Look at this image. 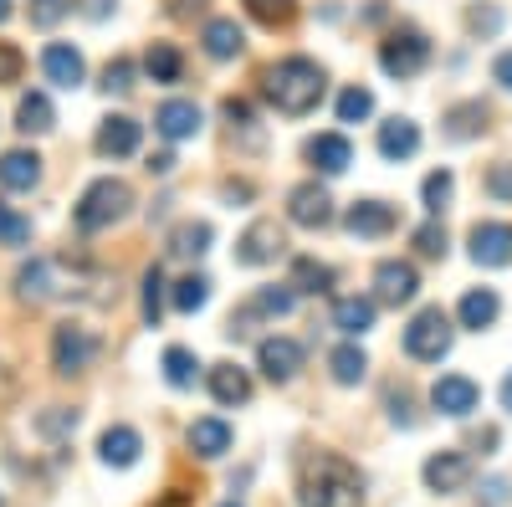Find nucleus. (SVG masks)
<instances>
[{"label": "nucleus", "mask_w": 512, "mask_h": 507, "mask_svg": "<svg viewBox=\"0 0 512 507\" xmlns=\"http://www.w3.org/2000/svg\"><path fill=\"white\" fill-rule=\"evenodd\" d=\"M93 287H103V277L88 262H72V257H36L16 272V292L21 303H57V298H93L103 303Z\"/></svg>", "instance_id": "obj_1"}, {"label": "nucleus", "mask_w": 512, "mask_h": 507, "mask_svg": "<svg viewBox=\"0 0 512 507\" xmlns=\"http://www.w3.org/2000/svg\"><path fill=\"white\" fill-rule=\"evenodd\" d=\"M297 502L303 507H364V477L354 461L333 456V451H313L303 456V472H297Z\"/></svg>", "instance_id": "obj_2"}, {"label": "nucleus", "mask_w": 512, "mask_h": 507, "mask_svg": "<svg viewBox=\"0 0 512 507\" xmlns=\"http://www.w3.org/2000/svg\"><path fill=\"white\" fill-rule=\"evenodd\" d=\"M262 93H267V103H272L277 113L303 118V113H313V108L323 103V93H328V72H323L313 57H282V62L267 67Z\"/></svg>", "instance_id": "obj_3"}, {"label": "nucleus", "mask_w": 512, "mask_h": 507, "mask_svg": "<svg viewBox=\"0 0 512 507\" xmlns=\"http://www.w3.org/2000/svg\"><path fill=\"white\" fill-rule=\"evenodd\" d=\"M128 205H134V190H128L123 180H113V175H103V180H93L88 190H82V200L72 205V226L82 236H98V231H108V226H118L128 216Z\"/></svg>", "instance_id": "obj_4"}, {"label": "nucleus", "mask_w": 512, "mask_h": 507, "mask_svg": "<svg viewBox=\"0 0 512 507\" xmlns=\"http://www.w3.org/2000/svg\"><path fill=\"white\" fill-rule=\"evenodd\" d=\"M451 338H456V328H451L446 308H420L405 323V354L415 364H441L451 354Z\"/></svg>", "instance_id": "obj_5"}, {"label": "nucleus", "mask_w": 512, "mask_h": 507, "mask_svg": "<svg viewBox=\"0 0 512 507\" xmlns=\"http://www.w3.org/2000/svg\"><path fill=\"white\" fill-rule=\"evenodd\" d=\"M425 62H431V41H425V31L420 26H400V31H390L384 36V47H379V67L390 72V77H415Z\"/></svg>", "instance_id": "obj_6"}, {"label": "nucleus", "mask_w": 512, "mask_h": 507, "mask_svg": "<svg viewBox=\"0 0 512 507\" xmlns=\"http://www.w3.org/2000/svg\"><path fill=\"white\" fill-rule=\"evenodd\" d=\"M93 354H98V338H93L88 328H82V323H57V333H52V369H57L62 379L88 374Z\"/></svg>", "instance_id": "obj_7"}, {"label": "nucleus", "mask_w": 512, "mask_h": 507, "mask_svg": "<svg viewBox=\"0 0 512 507\" xmlns=\"http://www.w3.org/2000/svg\"><path fill=\"white\" fill-rule=\"evenodd\" d=\"M282 251H287V231L277 221H251L236 241V262L241 267H267V262L282 257Z\"/></svg>", "instance_id": "obj_8"}, {"label": "nucleus", "mask_w": 512, "mask_h": 507, "mask_svg": "<svg viewBox=\"0 0 512 507\" xmlns=\"http://www.w3.org/2000/svg\"><path fill=\"white\" fill-rule=\"evenodd\" d=\"M287 221H292V226H303V231H323V226H333V200H328V190H323L318 180L292 185V195H287Z\"/></svg>", "instance_id": "obj_9"}, {"label": "nucleus", "mask_w": 512, "mask_h": 507, "mask_svg": "<svg viewBox=\"0 0 512 507\" xmlns=\"http://www.w3.org/2000/svg\"><path fill=\"white\" fill-rule=\"evenodd\" d=\"M431 405L441 415H451V420H466L482 405V390H477V379H466V374H441L431 385Z\"/></svg>", "instance_id": "obj_10"}, {"label": "nucleus", "mask_w": 512, "mask_h": 507, "mask_svg": "<svg viewBox=\"0 0 512 507\" xmlns=\"http://www.w3.org/2000/svg\"><path fill=\"white\" fill-rule=\"evenodd\" d=\"M256 369H262L272 385H287V379L303 369V344H297V338H262V344H256Z\"/></svg>", "instance_id": "obj_11"}, {"label": "nucleus", "mask_w": 512, "mask_h": 507, "mask_svg": "<svg viewBox=\"0 0 512 507\" xmlns=\"http://www.w3.org/2000/svg\"><path fill=\"white\" fill-rule=\"evenodd\" d=\"M200 103H190V98H169V103H159L154 108V134L159 139H169V144H185V139H195L200 134Z\"/></svg>", "instance_id": "obj_12"}, {"label": "nucleus", "mask_w": 512, "mask_h": 507, "mask_svg": "<svg viewBox=\"0 0 512 507\" xmlns=\"http://www.w3.org/2000/svg\"><path fill=\"white\" fill-rule=\"evenodd\" d=\"M41 77H47L52 88L72 93V88H82V77H88V62H82V52L72 41H52V47L41 52Z\"/></svg>", "instance_id": "obj_13"}, {"label": "nucleus", "mask_w": 512, "mask_h": 507, "mask_svg": "<svg viewBox=\"0 0 512 507\" xmlns=\"http://www.w3.org/2000/svg\"><path fill=\"white\" fill-rule=\"evenodd\" d=\"M395 205H384V200H354L344 210V231L359 236V241H379V236H390L395 231Z\"/></svg>", "instance_id": "obj_14"}, {"label": "nucleus", "mask_w": 512, "mask_h": 507, "mask_svg": "<svg viewBox=\"0 0 512 507\" xmlns=\"http://www.w3.org/2000/svg\"><path fill=\"white\" fill-rule=\"evenodd\" d=\"M415 292H420V272L410 262H379L374 267V303L400 308V303L415 298Z\"/></svg>", "instance_id": "obj_15"}, {"label": "nucleus", "mask_w": 512, "mask_h": 507, "mask_svg": "<svg viewBox=\"0 0 512 507\" xmlns=\"http://www.w3.org/2000/svg\"><path fill=\"white\" fill-rule=\"evenodd\" d=\"M472 262L477 267H507L512 262V226L507 221H477L472 226Z\"/></svg>", "instance_id": "obj_16"}, {"label": "nucleus", "mask_w": 512, "mask_h": 507, "mask_svg": "<svg viewBox=\"0 0 512 507\" xmlns=\"http://www.w3.org/2000/svg\"><path fill=\"white\" fill-rule=\"evenodd\" d=\"M139 139H144V129L128 113H108L103 123H98V154L103 159H128V154H139Z\"/></svg>", "instance_id": "obj_17"}, {"label": "nucleus", "mask_w": 512, "mask_h": 507, "mask_svg": "<svg viewBox=\"0 0 512 507\" xmlns=\"http://www.w3.org/2000/svg\"><path fill=\"white\" fill-rule=\"evenodd\" d=\"M425 487L431 492H441V497H451V492H461L466 482H472V461H466L461 451H436L431 461H425Z\"/></svg>", "instance_id": "obj_18"}, {"label": "nucleus", "mask_w": 512, "mask_h": 507, "mask_svg": "<svg viewBox=\"0 0 512 507\" xmlns=\"http://www.w3.org/2000/svg\"><path fill=\"white\" fill-rule=\"evenodd\" d=\"M292 303H297L292 287H262L241 313H231V333H246V323H256V318H287Z\"/></svg>", "instance_id": "obj_19"}, {"label": "nucleus", "mask_w": 512, "mask_h": 507, "mask_svg": "<svg viewBox=\"0 0 512 507\" xmlns=\"http://www.w3.org/2000/svg\"><path fill=\"white\" fill-rule=\"evenodd\" d=\"M308 159H313V169L318 175H344V169L354 164V144L344 139V134H318V139H308V149H303Z\"/></svg>", "instance_id": "obj_20"}, {"label": "nucleus", "mask_w": 512, "mask_h": 507, "mask_svg": "<svg viewBox=\"0 0 512 507\" xmlns=\"http://www.w3.org/2000/svg\"><path fill=\"white\" fill-rule=\"evenodd\" d=\"M415 149H420V129H415L410 118H384L379 123V154L390 159V164H405Z\"/></svg>", "instance_id": "obj_21"}, {"label": "nucleus", "mask_w": 512, "mask_h": 507, "mask_svg": "<svg viewBox=\"0 0 512 507\" xmlns=\"http://www.w3.org/2000/svg\"><path fill=\"white\" fill-rule=\"evenodd\" d=\"M139 451H144V441H139L134 426H108L103 441H98V461H103V467H134Z\"/></svg>", "instance_id": "obj_22"}, {"label": "nucleus", "mask_w": 512, "mask_h": 507, "mask_svg": "<svg viewBox=\"0 0 512 507\" xmlns=\"http://www.w3.org/2000/svg\"><path fill=\"white\" fill-rule=\"evenodd\" d=\"M0 185H6V190H36L41 185L36 149H6V154H0Z\"/></svg>", "instance_id": "obj_23"}, {"label": "nucleus", "mask_w": 512, "mask_h": 507, "mask_svg": "<svg viewBox=\"0 0 512 507\" xmlns=\"http://www.w3.org/2000/svg\"><path fill=\"white\" fill-rule=\"evenodd\" d=\"M205 385H210V395H216V405H246L251 400V374L241 364H216Z\"/></svg>", "instance_id": "obj_24"}, {"label": "nucleus", "mask_w": 512, "mask_h": 507, "mask_svg": "<svg viewBox=\"0 0 512 507\" xmlns=\"http://www.w3.org/2000/svg\"><path fill=\"white\" fill-rule=\"evenodd\" d=\"M497 313H502V303H497L492 287H472V292L461 298V308H456L461 328H472V333H487V328L497 323Z\"/></svg>", "instance_id": "obj_25"}, {"label": "nucleus", "mask_w": 512, "mask_h": 507, "mask_svg": "<svg viewBox=\"0 0 512 507\" xmlns=\"http://www.w3.org/2000/svg\"><path fill=\"white\" fill-rule=\"evenodd\" d=\"M477 134H487V103L482 98H466V103L446 108V139L466 144V139H477Z\"/></svg>", "instance_id": "obj_26"}, {"label": "nucleus", "mask_w": 512, "mask_h": 507, "mask_svg": "<svg viewBox=\"0 0 512 507\" xmlns=\"http://www.w3.org/2000/svg\"><path fill=\"white\" fill-rule=\"evenodd\" d=\"M374 313H379L374 298H338V303H333V328L349 333V338H364V333L374 328Z\"/></svg>", "instance_id": "obj_27"}, {"label": "nucleus", "mask_w": 512, "mask_h": 507, "mask_svg": "<svg viewBox=\"0 0 512 507\" xmlns=\"http://www.w3.org/2000/svg\"><path fill=\"white\" fill-rule=\"evenodd\" d=\"M190 451L205 456V461L226 456V451H231V426H226V420H216V415L195 420V426H190Z\"/></svg>", "instance_id": "obj_28"}, {"label": "nucleus", "mask_w": 512, "mask_h": 507, "mask_svg": "<svg viewBox=\"0 0 512 507\" xmlns=\"http://www.w3.org/2000/svg\"><path fill=\"white\" fill-rule=\"evenodd\" d=\"M16 129L31 139V134H52L57 129V108H52V98L47 93H26L21 98V108H16Z\"/></svg>", "instance_id": "obj_29"}, {"label": "nucleus", "mask_w": 512, "mask_h": 507, "mask_svg": "<svg viewBox=\"0 0 512 507\" xmlns=\"http://www.w3.org/2000/svg\"><path fill=\"white\" fill-rule=\"evenodd\" d=\"M241 47H246V36H241V26L231 21V16H216L205 26V52L216 57V62H231V57H241Z\"/></svg>", "instance_id": "obj_30"}, {"label": "nucleus", "mask_w": 512, "mask_h": 507, "mask_svg": "<svg viewBox=\"0 0 512 507\" xmlns=\"http://www.w3.org/2000/svg\"><path fill=\"white\" fill-rule=\"evenodd\" d=\"M144 72H149V82L169 88V82H180V77H185V57L169 47V41H154V47L144 52Z\"/></svg>", "instance_id": "obj_31"}, {"label": "nucleus", "mask_w": 512, "mask_h": 507, "mask_svg": "<svg viewBox=\"0 0 512 507\" xmlns=\"http://www.w3.org/2000/svg\"><path fill=\"white\" fill-rule=\"evenodd\" d=\"M210 241H216V231H210L205 221H180L175 231H169V251H175V257H185V262L205 257Z\"/></svg>", "instance_id": "obj_32"}, {"label": "nucleus", "mask_w": 512, "mask_h": 507, "mask_svg": "<svg viewBox=\"0 0 512 507\" xmlns=\"http://www.w3.org/2000/svg\"><path fill=\"white\" fill-rule=\"evenodd\" d=\"M328 369H333L338 385H364V374H369V354H364L359 344H338V349L328 354Z\"/></svg>", "instance_id": "obj_33"}, {"label": "nucleus", "mask_w": 512, "mask_h": 507, "mask_svg": "<svg viewBox=\"0 0 512 507\" xmlns=\"http://www.w3.org/2000/svg\"><path fill=\"white\" fill-rule=\"evenodd\" d=\"M287 287H292V292H328V287H333V267L318 262V257H297Z\"/></svg>", "instance_id": "obj_34"}, {"label": "nucleus", "mask_w": 512, "mask_h": 507, "mask_svg": "<svg viewBox=\"0 0 512 507\" xmlns=\"http://www.w3.org/2000/svg\"><path fill=\"white\" fill-rule=\"evenodd\" d=\"M195 369H200V359H195L185 344H169V349H164V379H169L175 390H190V385H195Z\"/></svg>", "instance_id": "obj_35"}, {"label": "nucleus", "mask_w": 512, "mask_h": 507, "mask_svg": "<svg viewBox=\"0 0 512 507\" xmlns=\"http://www.w3.org/2000/svg\"><path fill=\"white\" fill-rule=\"evenodd\" d=\"M169 303H175L180 313H200V308L210 303V277H200V272L180 277V282H175V292H169Z\"/></svg>", "instance_id": "obj_36"}, {"label": "nucleus", "mask_w": 512, "mask_h": 507, "mask_svg": "<svg viewBox=\"0 0 512 507\" xmlns=\"http://www.w3.org/2000/svg\"><path fill=\"white\" fill-rule=\"evenodd\" d=\"M451 190H456L451 169H436V175H425V185H420V200H425V210H431V216H441V210L451 205Z\"/></svg>", "instance_id": "obj_37"}, {"label": "nucleus", "mask_w": 512, "mask_h": 507, "mask_svg": "<svg viewBox=\"0 0 512 507\" xmlns=\"http://www.w3.org/2000/svg\"><path fill=\"white\" fill-rule=\"evenodd\" d=\"M246 16L262 26H287L297 16V0H246Z\"/></svg>", "instance_id": "obj_38"}, {"label": "nucleus", "mask_w": 512, "mask_h": 507, "mask_svg": "<svg viewBox=\"0 0 512 507\" xmlns=\"http://www.w3.org/2000/svg\"><path fill=\"white\" fill-rule=\"evenodd\" d=\"M374 113V93L369 88H344L338 93V123H364Z\"/></svg>", "instance_id": "obj_39"}, {"label": "nucleus", "mask_w": 512, "mask_h": 507, "mask_svg": "<svg viewBox=\"0 0 512 507\" xmlns=\"http://www.w3.org/2000/svg\"><path fill=\"white\" fill-rule=\"evenodd\" d=\"M36 431L52 436V441H57V436H72V431H77V410H67V405L41 410V415H36Z\"/></svg>", "instance_id": "obj_40"}, {"label": "nucleus", "mask_w": 512, "mask_h": 507, "mask_svg": "<svg viewBox=\"0 0 512 507\" xmlns=\"http://www.w3.org/2000/svg\"><path fill=\"white\" fill-rule=\"evenodd\" d=\"M159 313H164V272L149 267V272H144V323L159 328Z\"/></svg>", "instance_id": "obj_41"}, {"label": "nucleus", "mask_w": 512, "mask_h": 507, "mask_svg": "<svg viewBox=\"0 0 512 507\" xmlns=\"http://www.w3.org/2000/svg\"><path fill=\"white\" fill-rule=\"evenodd\" d=\"M31 241V221L21 216V210L0 205V246H26Z\"/></svg>", "instance_id": "obj_42"}, {"label": "nucleus", "mask_w": 512, "mask_h": 507, "mask_svg": "<svg viewBox=\"0 0 512 507\" xmlns=\"http://www.w3.org/2000/svg\"><path fill=\"white\" fill-rule=\"evenodd\" d=\"M67 11H72V0H31V6H26L31 26H41V31H52Z\"/></svg>", "instance_id": "obj_43"}, {"label": "nucleus", "mask_w": 512, "mask_h": 507, "mask_svg": "<svg viewBox=\"0 0 512 507\" xmlns=\"http://www.w3.org/2000/svg\"><path fill=\"white\" fill-rule=\"evenodd\" d=\"M415 251H420V257H446V226L441 221H425L420 231H415Z\"/></svg>", "instance_id": "obj_44"}, {"label": "nucleus", "mask_w": 512, "mask_h": 507, "mask_svg": "<svg viewBox=\"0 0 512 507\" xmlns=\"http://www.w3.org/2000/svg\"><path fill=\"white\" fill-rule=\"evenodd\" d=\"M128 88H134V62H128V57H113V62L103 67V93L113 98V93H128Z\"/></svg>", "instance_id": "obj_45"}, {"label": "nucleus", "mask_w": 512, "mask_h": 507, "mask_svg": "<svg viewBox=\"0 0 512 507\" xmlns=\"http://www.w3.org/2000/svg\"><path fill=\"white\" fill-rule=\"evenodd\" d=\"M21 72H26L21 47H16V41H0V88H11V82H21Z\"/></svg>", "instance_id": "obj_46"}, {"label": "nucleus", "mask_w": 512, "mask_h": 507, "mask_svg": "<svg viewBox=\"0 0 512 507\" xmlns=\"http://www.w3.org/2000/svg\"><path fill=\"white\" fill-rule=\"evenodd\" d=\"M466 26H472L477 36H497L502 31V11L497 6H472L466 11Z\"/></svg>", "instance_id": "obj_47"}, {"label": "nucleus", "mask_w": 512, "mask_h": 507, "mask_svg": "<svg viewBox=\"0 0 512 507\" xmlns=\"http://www.w3.org/2000/svg\"><path fill=\"white\" fill-rule=\"evenodd\" d=\"M487 190L497 195V200H512V164L502 159V164H492V175H487Z\"/></svg>", "instance_id": "obj_48"}, {"label": "nucleus", "mask_w": 512, "mask_h": 507, "mask_svg": "<svg viewBox=\"0 0 512 507\" xmlns=\"http://www.w3.org/2000/svg\"><path fill=\"white\" fill-rule=\"evenodd\" d=\"M164 11L175 16V21H190V16H200V11H205V0H164Z\"/></svg>", "instance_id": "obj_49"}, {"label": "nucleus", "mask_w": 512, "mask_h": 507, "mask_svg": "<svg viewBox=\"0 0 512 507\" xmlns=\"http://www.w3.org/2000/svg\"><path fill=\"white\" fill-rule=\"evenodd\" d=\"M492 82H497V88H507V93H512V52H502V57L492 62Z\"/></svg>", "instance_id": "obj_50"}, {"label": "nucleus", "mask_w": 512, "mask_h": 507, "mask_svg": "<svg viewBox=\"0 0 512 507\" xmlns=\"http://www.w3.org/2000/svg\"><path fill=\"white\" fill-rule=\"evenodd\" d=\"M113 6H118V0H82V16H88V21H108Z\"/></svg>", "instance_id": "obj_51"}, {"label": "nucleus", "mask_w": 512, "mask_h": 507, "mask_svg": "<svg viewBox=\"0 0 512 507\" xmlns=\"http://www.w3.org/2000/svg\"><path fill=\"white\" fill-rule=\"evenodd\" d=\"M226 118L231 123H251V103L246 98H226Z\"/></svg>", "instance_id": "obj_52"}, {"label": "nucleus", "mask_w": 512, "mask_h": 507, "mask_svg": "<svg viewBox=\"0 0 512 507\" xmlns=\"http://www.w3.org/2000/svg\"><path fill=\"white\" fill-rule=\"evenodd\" d=\"M221 195L236 205V200H251V185H246V180H226V185H221Z\"/></svg>", "instance_id": "obj_53"}, {"label": "nucleus", "mask_w": 512, "mask_h": 507, "mask_svg": "<svg viewBox=\"0 0 512 507\" xmlns=\"http://www.w3.org/2000/svg\"><path fill=\"white\" fill-rule=\"evenodd\" d=\"M169 169H175V154H149V175H169Z\"/></svg>", "instance_id": "obj_54"}, {"label": "nucleus", "mask_w": 512, "mask_h": 507, "mask_svg": "<svg viewBox=\"0 0 512 507\" xmlns=\"http://www.w3.org/2000/svg\"><path fill=\"white\" fill-rule=\"evenodd\" d=\"M11 395H16V374L0 364V400H11Z\"/></svg>", "instance_id": "obj_55"}, {"label": "nucleus", "mask_w": 512, "mask_h": 507, "mask_svg": "<svg viewBox=\"0 0 512 507\" xmlns=\"http://www.w3.org/2000/svg\"><path fill=\"white\" fill-rule=\"evenodd\" d=\"M487 497L492 502H507V482H487Z\"/></svg>", "instance_id": "obj_56"}, {"label": "nucleus", "mask_w": 512, "mask_h": 507, "mask_svg": "<svg viewBox=\"0 0 512 507\" xmlns=\"http://www.w3.org/2000/svg\"><path fill=\"white\" fill-rule=\"evenodd\" d=\"M502 405H507V410H512V374H507V379H502Z\"/></svg>", "instance_id": "obj_57"}, {"label": "nucleus", "mask_w": 512, "mask_h": 507, "mask_svg": "<svg viewBox=\"0 0 512 507\" xmlns=\"http://www.w3.org/2000/svg\"><path fill=\"white\" fill-rule=\"evenodd\" d=\"M11 21V0H0V26H6Z\"/></svg>", "instance_id": "obj_58"}, {"label": "nucleus", "mask_w": 512, "mask_h": 507, "mask_svg": "<svg viewBox=\"0 0 512 507\" xmlns=\"http://www.w3.org/2000/svg\"><path fill=\"white\" fill-rule=\"evenodd\" d=\"M221 507H236V502H221Z\"/></svg>", "instance_id": "obj_59"}]
</instances>
